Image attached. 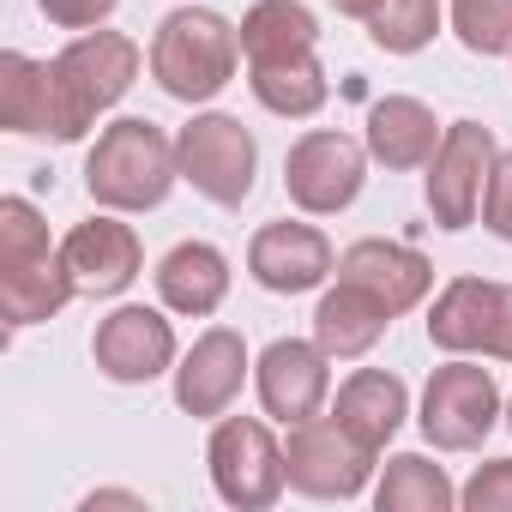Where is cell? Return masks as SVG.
Wrapping results in <instances>:
<instances>
[{
    "label": "cell",
    "instance_id": "484cf974",
    "mask_svg": "<svg viewBox=\"0 0 512 512\" xmlns=\"http://www.w3.org/2000/svg\"><path fill=\"white\" fill-rule=\"evenodd\" d=\"M434 31H440V0H386L368 19V37L386 55H416L434 43Z\"/></svg>",
    "mask_w": 512,
    "mask_h": 512
},
{
    "label": "cell",
    "instance_id": "ba28073f",
    "mask_svg": "<svg viewBox=\"0 0 512 512\" xmlns=\"http://www.w3.org/2000/svg\"><path fill=\"white\" fill-rule=\"evenodd\" d=\"M374 458L338 416H308L290 428V446H284V470H290V488L308 494V500H356L374 476Z\"/></svg>",
    "mask_w": 512,
    "mask_h": 512
},
{
    "label": "cell",
    "instance_id": "8fae6325",
    "mask_svg": "<svg viewBox=\"0 0 512 512\" xmlns=\"http://www.w3.org/2000/svg\"><path fill=\"white\" fill-rule=\"evenodd\" d=\"M253 386H260V404H266L272 422L296 428V422L326 410V398H332V356L314 338H278V344H266L260 368H253Z\"/></svg>",
    "mask_w": 512,
    "mask_h": 512
},
{
    "label": "cell",
    "instance_id": "4316f807",
    "mask_svg": "<svg viewBox=\"0 0 512 512\" xmlns=\"http://www.w3.org/2000/svg\"><path fill=\"white\" fill-rule=\"evenodd\" d=\"M452 31L470 55H512V0H452Z\"/></svg>",
    "mask_w": 512,
    "mask_h": 512
},
{
    "label": "cell",
    "instance_id": "5bb4252c",
    "mask_svg": "<svg viewBox=\"0 0 512 512\" xmlns=\"http://www.w3.org/2000/svg\"><path fill=\"white\" fill-rule=\"evenodd\" d=\"M500 320H506V284L488 278H452L434 296L428 314V344L446 356H494L500 344Z\"/></svg>",
    "mask_w": 512,
    "mask_h": 512
},
{
    "label": "cell",
    "instance_id": "52a82bcc",
    "mask_svg": "<svg viewBox=\"0 0 512 512\" xmlns=\"http://www.w3.org/2000/svg\"><path fill=\"white\" fill-rule=\"evenodd\" d=\"M175 157H181V181H193V193H205L211 205L235 211L253 193V175H260V145L235 115H193L175 133Z\"/></svg>",
    "mask_w": 512,
    "mask_h": 512
},
{
    "label": "cell",
    "instance_id": "f546056e",
    "mask_svg": "<svg viewBox=\"0 0 512 512\" xmlns=\"http://www.w3.org/2000/svg\"><path fill=\"white\" fill-rule=\"evenodd\" d=\"M43 7V19L49 25H61V31H97L121 0H37Z\"/></svg>",
    "mask_w": 512,
    "mask_h": 512
},
{
    "label": "cell",
    "instance_id": "9a60e30c",
    "mask_svg": "<svg viewBox=\"0 0 512 512\" xmlns=\"http://www.w3.org/2000/svg\"><path fill=\"white\" fill-rule=\"evenodd\" d=\"M61 253H67V272H73L79 296H121L145 266V247H139L133 223H115V217L73 223Z\"/></svg>",
    "mask_w": 512,
    "mask_h": 512
},
{
    "label": "cell",
    "instance_id": "4dcf8cb0",
    "mask_svg": "<svg viewBox=\"0 0 512 512\" xmlns=\"http://www.w3.org/2000/svg\"><path fill=\"white\" fill-rule=\"evenodd\" d=\"M97 506H133V512H145V494H133V488H97V494H85V512H97Z\"/></svg>",
    "mask_w": 512,
    "mask_h": 512
},
{
    "label": "cell",
    "instance_id": "836d02e7",
    "mask_svg": "<svg viewBox=\"0 0 512 512\" xmlns=\"http://www.w3.org/2000/svg\"><path fill=\"white\" fill-rule=\"evenodd\" d=\"M506 428H512V398H506Z\"/></svg>",
    "mask_w": 512,
    "mask_h": 512
},
{
    "label": "cell",
    "instance_id": "603a6c76",
    "mask_svg": "<svg viewBox=\"0 0 512 512\" xmlns=\"http://www.w3.org/2000/svg\"><path fill=\"white\" fill-rule=\"evenodd\" d=\"M320 49V19L302 0H253L241 13V55L253 61H290V55H314Z\"/></svg>",
    "mask_w": 512,
    "mask_h": 512
},
{
    "label": "cell",
    "instance_id": "cb8c5ba5",
    "mask_svg": "<svg viewBox=\"0 0 512 512\" xmlns=\"http://www.w3.org/2000/svg\"><path fill=\"white\" fill-rule=\"evenodd\" d=\"M247 85H253V97H260V109H272V115H284V121H308V115H320L326 97H332L320 55L253 61V67H247Z\"/></svg>",
    "mask_w": 512,
    "mask_h": 512
},
{
    "label": "cell",
    "instance_id": "7a4b0ae2",
    "mask_svg": "<svg viewBox=\"0 0 512 512\" xmlns=\"http://www.w3.org/2000/svg\"><path fill=\"white\" fill-rule=\"evenodd\" d=\"M175 181H181L175 139L139 115H121L115 127H103L85 157V193L103 211H157Z\"/></svg>",
    "mask_w": 512,
    "mask_h": 512
},
{
    "label": "cell",
    "instance_id": "5b68a950",
    "mask_svg": "<svg viewBox=\"0 0 512 512\" xmlns=\"http://www.w3.org/2000/svg\"><path fill=\"white\" fill-rule=\"evenodd\" d=\"M205 464H211L217 500L235 506V512H266V506H278V494L290 488L284 446L272 440V428H266L260 416H223V422L211 428Z\"/></svg>",
    "mask_w": 512,
    "mask_h": 512
},
{
    "label": "cell",
    "instance_id": "7402d4cb",
    "mask_svg": "<svg viewBox=\"0 0 512 512\" xmlns=\"http://www.w3.org/2000/svg\"><path fill=\"white\" fill-rule=\"evenodd\" d=\"M440 151L434 109L416 97H380L368 109V157L386 169H428Z\"/></svg>",
    "mask_w": 512,
    "mask_h": 512
},
{
    "label": "cell",
    "instance_id": "1f68e13d",
    "mask_svg": "<svg viewBox=\"0 0 512 512\" xmlns=\"http://www.w3.org/2000/svg\"><path fill=\"white\" fill-rule=\"evenodd\" d=\"M332 7H338L344 19H374V13L386 7V0H332Z\"/></svg>",
    "mask_w": 512,
    "mask_h": 512
},
{
    "label": "cell",
    "instance_id": "2e32d148",
    "mask_svg": "<svg viewBox=\"0 0 512 512\" xmlns=\"http://www.w3.org/2000/svg\"><path fill=\"white\" fill-rule=\"evenodd\" d=\"M247 380V344L229 326H211L193 338V350L175 368V404L187 416H229V404L241 398Z\"/></svg>",
    "mask_w": 512,
    "mask_h": 512
},
{
    "label": "cell",
    "instance_id": "d6a6232c",
    "mask_svg": "<svg viewBox=\"0 0 512 512\" xmlns=\"http://www.w3.org/2000/svg\"><path fill=\"white\" fill-rule=\"evenodd\" d=\"M500 362H512V284H506V320H500V344H494Z\"/></svg>",
    "mask_w": 512,
    "mask_h": 512
},
{
    "label": "cell",
    "instance_id": "277c9868",
    "mask_svg": "<svg viewBox=\"0 0 512 512\" xmlns=\"http://www.w3.org/2000/svg\"><path fill=\"white\" fill-rule=\"evenodd\" d=\"M139 79V43L121 31H79L61 55H55V103H61V139L73 145L91 133V121L103 109H115Z\"/></svg>",
    "mask_w": 512,
    "mask_h": 512
},
{
    "label": "cell",
    "instance_id": "ffe728a7",
    "mask_svg": "<svg viewBox=\"0 0 512 512\" xmlns=\"http://www.w3.org/2000/svg\"><path fill=\"white\" fill-rule=\"evenodd\" d=\"M332 416H338L368 452H386V440H392V434L404 428V416H410V392H404V380L386 374V368H356V374L338 386Z\"/></svg>",
    "mask_w": 512,
    "mask_h": 512
},
{
    "label": "cell",
    "instance_id": "83f0119b",
    "mask_svg": "<svg viewBox=\"0 0 512 512\" xmlns=\"http://www.w3.org/2000/svg\"><path fill=\"white\" fill-rule=\"evenodd\" d=\"M458 500H464L470 512H512V458L476 464V476L458 488Z\"/></svg>",
    "mask_w": 512,
    "mask_h": 512
},
{
    "label": "cell",
    "instance_id": "8992f818",
    "mask_svg": "<svg viewBox=\"0 0 512 512\" xmlns=\"http://www.w3.org/2000/svg\"><path fill=\"white\" fill-rule=\"evenodd\" d=\"M500 416H506V410H500L494 374L476 368L470 356H452L446 368L428 374V386H422V416H416V422H422L428 446H440V452H476V446L494 434Z\"/></svg>",
    "mask_w": 512,
    "mask_h": 512
},
{
    "label": "cell",
    "instance_id": "d6986e66",
    "mask_svg": "<svg viewBox=\"0 0 512 512\" xmlns=\"http://www.w3.org/2000/svg\"><path fill=\"white\" fill-rule=\"evenodd\" d=\"M157 296H163L169 314L205 320L229 296V260H223L211 241H181V247L163 253V266H157Z\"/></svg>",
    "mask_w": 512,
    "mask_h": 512
},
{
    "label": "cell",
    "instance_id": "4fadbf2b",
    "mask_svg": "<svg viewBox=\"0 0 512 512\" xmlns=\"http://www.w3.org/2000/svg\"><path fill=\"white\" fill-rule=\"evenodd\" d=\"M247 272L272 296H302V290H320L338 272V260H332V241L314 223H290L284 217V223H266L247 241Z\"/></svg>",
    "mask_w": 512,
    "mask_h": 512
},
{
    "label": "cell",
    "instance_id": "f1b7e54d",
    "mask_svg": "<svg viewBox=\"0 0 512 512\" xmlns=\"http://www.w3.org/2000/svg\"><path fill=\"white\" fill-rule=\"evenodd\" d=\"M482 223L500 241H512V151L494 157V175H488V193H482Z\"/></svg>",
    "mask_w": 512,
    "mask_h": 512
},
{
    "label": "cell",
    "instance_id": "44dd1931",
    "mask_svg": "<svg viewBox=\"0 0 512 512\" xmlns=\"http://www.w3.org/2000/svg\"><path fill=\"white\" fill-rule=\"evenodd\" d=\"M0 121L25 139H61V103H55V61H31L19 49L0 55Z\"/></svg>",
    "mask_w": 512,
    "mask_h": 512
},
{
    "label": "cell",
    "instance_id": "e0dca14e",
    "mask_svg": "<svg viewBox=\"0 0 512 512\" xmlns=\"http://www.w3.org/2000/svg\"><path fill=\"white\" fill-rule=\"evenodd\" d=\"M338 278H350V284H362L368 296H380V302L392 308V320L410 314V308L434 290L428 253H416V247H404V241H380V235H368V241H356V247L338 253Z\"/></svg>",
    "mask_w": 512,
    "mask_h": 512
},
{
    "label": "cell",
    "instance_id": "7c38bea8",
    "mask_svg": "<svg viewBox=\"0 0 512 512\" xmlns=\"http://www.w3.org/2000/svg\"><path fill=\"white\" fill-rule=\"evenodd\" d=\"M91 362L115 380V386H145L157 374L175 368V326L157 314V308H115L109 320H97V338H91Z\"/></svg>",
    "mask_w": 512,
    "mask_h": 512
},
{
    "label": "cell",
    "instance_id": "30bf717a",
    "mask_svg": "<svg viewBox=\"0 0 512 512\" xmlns=\"http://www.w3.org/2000/svg\"><path fill=\"white\" fill-rule=\"evenodd\" d=\"M494 157H500V145H494V127H482V121H452L440 133V151H434L428 181H422L428 211H434L440 229H470L476 223Z\"/></svg>",
    "mask_w": 512,
    "mask_h": 512
},
{
    "label": "cell",
    "instance_id": "6da1fadb",
    "mask_svg": "<svg viewBox=\"0 0 512 512\" xmlns=\"http://www.w3.org/2000/svg\"><path fill=\"white\" fill-rule=\"evenodd\" d=\"M79 296L67 253L49 241V223L31 199H0V320L43 326Z\"/></svg>",
    "mask_w": 512,
    "mask_h": 512
},
{
    "label": "cell",
    "instance_id": "3957f363",
    "mask_svg": "<svg viewBox=\"0 0 512 512\" xmlns=\"http://www.w3.org/2000/svg\"><path fill=\"white\" fill-rule=\"evenodd\" d=\"M241 61V31L211 7H175L151 37V79L175 103H211Z\"/></svg>",
    "mask_w": 512,
    "mask_h": 512
},
{
    "label": "cell",
    "instance_id": "9c48e42d",
    "mask_svg": "<svg viewBox=\"0 0 512 512\" xmlns=\"http://www.w3.org/2000/svg\"><path fill=\"white\" fill-rule=\"evenodd\" d=\"M362 181H368V145L332 127L302 133L284 157V187L308 217H338L344 205H356Z\"/></svg>",
    "mask_w": 512,
    "mask_h": 512
},
{
    "label": "cell",
    "instance_id": "ac0fdd59",
    "mask_svg": "<svg viewBox=\"0 0 512 512\" xmlns=\"http://www.w3.org/2000/svg\"><path fill=\"white\" fill-rule=\"evenodd\" d=\"M386 326H392V308H386L380 296H368L362 284H350V278H338V284L320 296V308H314V344H320L332 362L368 356V350L386 338Z\"/></svg>",
    "mask_w": 512,
    "mask_h": 512
},
{
    "label": "cell",
    "instance_id": "d4e9b609",
    "mask_svg": "<svg viewBox=\"0 0 512 512\" xmlns=\"http://www.w3.org/2000/svg\"><path fill=\"white\" fill-rule=\"evenodd\" d=\"M374 506L380 512H446V506H458V488L422 452H398V458H386V476L374 488Z\"/></svg>",
    "mask_w": 512,
    "mask_h": 512
}]
</instances>
